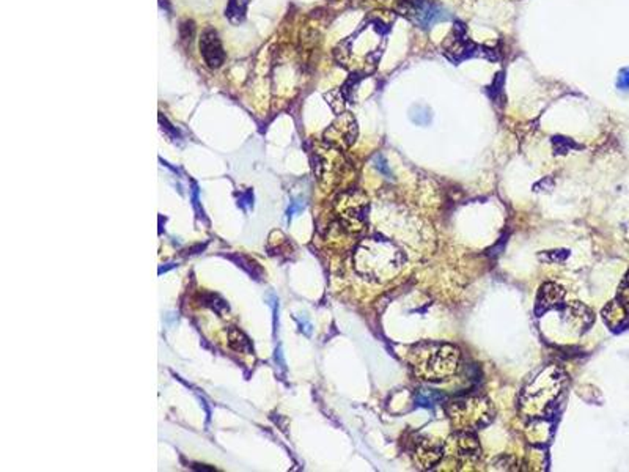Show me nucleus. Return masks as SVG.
<instances>
[{"label":"nucleus","instance_id":"423d86ee","mask_svg":"<svg viewBox=\"0 0 629 472\" xmlns=\"http://www.w3.org/2000/svg\"><path fill=\"white\" fill-rule=\"evenodd\" d=\"M228 340L233 349L241 351V353H244V354L253 353V345L250 342V338L247 337L243 331H239L238 328L228 329Z\"/></svg>","mask_w":629,"mask_h":472},{"label":"nucleus","instance_id":"f03ea898","mask_svg":"<svg viewBox=\"0 0 629 472\" xmlns=\"http://www.w3.org/2000/svg\"><path fill=\"white\" fill-rule=\"evenodd\" d=\"M398 11L417 27L429 29L434 24L445 21L447 13L439 3L433 0H400Z\"/></svg>","mask_w":629,"mask_h":472},{"label":"nucleus","instance_id":"0eeeda50","mask_svg":"<svg viewBox=\"0 0 629 472\" xmlns=\"http://www.w3.org/2000/svg\"><path fill=\"white\" fill-rule=\"evenodd\" d=\"M247 3L249 0H230L227 7V16L232 22H239L243 19L247 10Z\"/></svg>","mask_w":629,"mask_h":472},{"label":"nucleus","instance_id":"1a4fd4ad","mask_svg":"<svg viewBox=\"0 0 629 472\" xmlns=\"http://www.w3.org/2000/svg\"><path fill=\"white\" fill-rule=\"evenodd\" d=\"M438 397L439 395H436V393H431V395H429L427 392H422L420 395H417V402H419V404H433L434 398Z\"/></svg>","mask_w":629,"mask_h":472},{"label":"nucleus","instance_id":"f257e3e1","mask_svg":"<svg viewBox=\"0 0 629 472\" xmlns=\"http://www.w3.org/2000/svg\"><path fill=\"white\" fill-rule=\"evenodd\" d=\"M458 349L450 345H427L419 348L414 368L417 377L423 379H443L455 372L458 364Z\"/></svg>","mask_w":629,"mask_h":472},{"label":"nucleus","instance_id":"7ed1b4c3","mask_svg":"<svg viewBox=\"0 0 629 472\" xmlns=\"http://www.w3.org/2000/svg\"><path fill=\"white\" fill-rule=\"evenodd\" d=\"M200 54L209 68H219L225 62V51H223L222 41L214 29H207L198 41Z\"/></svg>","mask_w":629,"mask_h":472},{"label":"nucleus","instance_id":"6e6552de","mask_svg":"<svg viewBox=\"0 0 629 472\" xmlns=\"http://www.w3.org/2000/svg\"><path fill=\"white\" fill-rule=\"evenodd\" d=\"M202 301H203V304H205V306L211 307V308H213V310H214L216 313H219V315H222L223 312L228 310V304H227V301H225V299H222L219 294H214V293H209V294H203Z\"/></svg>","mask_w":629,"mask_h":472},{"label":"nucleus","instance_id":"ddd939ff","mask_svg":"<svg viewBox=\"0 0 629 472\" xmlns=\"http://www.w3.org/2000/svg\"><path fill=\"white\" fill-rule=\"evenodd\" d=\"M621 304L626 308V310H629V287L621 292Z\"/></svg>","mask_w":629,"mask_h":472},{"label":"nucleus","instance_id":"f8f14e48","mask_svg":"<svg viewBox=\"0 0 629 472\" xmlns=\"http://www.w3.org/2000/svg\"><path fill=\"white\" fill-rule=\"evenodd\" d=\"M302 208H304V203H302V202H293L292 207L288 208V217H292L296 213H299V211H302Z\"/></svg>","mask_w":629,"mask_h":472},{"label":"nucleus","instance_id":"9b49d317","mask_svg":"<svg viewBox=\"0 0 629 472\" xmlns=\"http://www.w3.org/2000/svg\"><path fill=\"white\" fill-rule=\"evenodd\" d=\"M253 200V196H252V192L250 191H247L243 197H241V202H239V205L243 208H246V207H252V202Z\"/></svg>","mask_w":629,"mask_h":472},{"label":"nucleus","instance_id":"9d476101","mask_svg":"<svg viewBox=\"0 0 629 472\" xmlns=\"http://www.w3.org/2000/svg\"><path fill=\"white\" fill-rule=\"evenodd\" d=\"M619 87L623 90L629 88V68L623 70L619 76Z\"/></svg>","mask_w":629,"mask_h":472},{"label":"nucleus","instance_id":"39448f33","mask_svg":"<svg viewBox=\"0 0 629 472\" xmlns=\"http://www.w3.org/2000/svg\"><path fill=\"white\" fill-rule=\"evenodd\" d=\"M331 134L329 141L338 142L340 145L348 147L354 142L356 136H358V128H356V122L351 115H343L340 120L331 126L329 131H326V136Z\"/></svg>","mask_w":629,"mask_h":472},{"label":"nucleus","instance_id":"20e7f679","mask_svg":"<svg viewBox=\"0 0 629 472\" xmlns=\"http://www.w3.org/2000/svg\"><path fill=\"white\" fill-rule=\"evenodd\" d=\"M474 47L475 46L472 45V41L468 38V35H465V29L461 27V24H458L445 41L444 52L447 54V57L453 60V62H461L463 58H468L472 56Z\"/></svg>","mask_w":629,"mask_h":472}]
</instances>
